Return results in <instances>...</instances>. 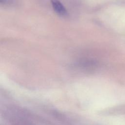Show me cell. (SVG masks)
I'll return each mask as SVG.
<instances>
[{"mask_svg":"<svg viewBox=\"0 0 125 125\" xmlns=\"http://www.w3.org/2000/svg\"><path fill=\"white\" fill-rule=\"evenodd\" d=\"M51 4L54 10L60 16H65L67 14L66 9L59 0H51Z\"/></svg>","mask_w":125,"mask_h":125,"instance_id":"obj_1","label":"cell"},{"mask_svg":"<svg viewBox=\"0 0 125 125\" xmlns=\"http://www.w3.org/2000/svg\"><path fill=\"white\" fill-rule=\"evenodd\" d=\"M12 0H0V2L4 4H8L9 3H11Z\"/></svg>","mask_w":125,"mask_h":125,"instance_id":"obj_2","label":"cell"}]
</instances>
